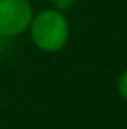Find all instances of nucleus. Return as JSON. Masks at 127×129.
Returning a JSON list of instances; mask_svg holds the SVG:
<instances>
[{
    "label": "nucleus",
    "mask_w": 127,
    "mask_h": 129,
    "mask_svg": "<svg viewBox=\"0 0 127 129\" xmlns=\"http://www.w3.org/2000/svg\"><path fill=\"white\" fill-rule=\"evenodd\" d=\"M33 16L29 0H0V38H15L25 33Z\"/></svg>",
    "instance_id": "obj_2"
},
{
    "label": "nucleus",
    "mask_w": 127,
    "mask_h": 129,
    "mask_svg": "<svg viewBox=\"0 0 127 129\" xmlns=\"http://www.w3.org/2000/svg\"><path fill=\"white\" fill-rule=\"evenodd\" d=\"M77 0H51L52 3V8L57 10V12H67L69 8H72L73 5H75Z\"/></svg>",
    "instance_id": "obj_3"
},
{
    "label": "nucleus",
    "mask_w": 127,
    "mask_h": 129,
    "mask_svg": "<svg viewBox=\"0 0 127 129\" xmlns=\"http://www.w3.org/2000/svg\"><path fill=\"white\" fill-rule=\"evenodd\" d=\"M31 39L44 52H57L69 41V23L62 12L42 10L29 23Z\"/></svg>",
    "instance_id": "obj_1"
},
{
    "label": "nucleus",
    "mask_w": 127,
    "mask_h": 129,
    "mask_svg": "<svg viewBox=\"0 0 127 129\" xmlns=\"http://www.w3.org/2000/svg\"><path fill=\"white\" fill-rule=\"evenodd\" d=\"M117 91H119V95H121V98H124L127 101V70L117 80Z\"/></svg>",
    "instance_id": "obj_4"
}]
</instances>
